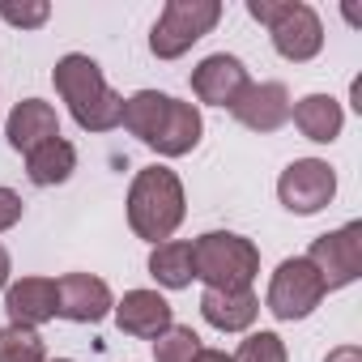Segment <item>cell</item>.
<instances>
[{
	"label": "cell",
	"instance_id": "6da1fadb",
	"mask_svg": "<svg viewBox=\"0 0 362 362\" xmlns=\"http://www.w3.org/2000/svg\"><path fill=\"white\" fill-rule=\"evenodd\" d=\"M52 81H56V94L69 103V115L77 119V128H86V132H111V128H119L124 98L107 86L98 60H90L81 52H69V56L56 60Z\"/></svg>",
	"mask_w": 362,
	"mask_h": 362
},
{
	"label": "cell",
	"instance_id": "9c48e42d",
	"mask_svg": "<svg viewBox=\"0 0 362 362\" xmlns=\"http://www.w3.org/2000/svg\"><path fill=\"white\" fill-rule=\"evenodd\" d=\"M115 307L111 286L94 273H64L56 277V315L73 320V324H98L107 320Z\"/></svg>",
	"mask_w": 362,
	"mask_h": 362
},
{
	"label": "cell",
	"instance_id": "5bb4252c",
	"mask_svg": "<svg viewBox=\"0 0 362 362\" xmlns=\"http://www.w3.org/2000/svg\"><path fill=\"white\" fill-rule=\"evenodd\" d=\"M201 132H205L201 111H197L192 103L170 98V107H166V115H162L153 141H149V149H158L162 158H184V153H192V149L201 145Z\"/></svg>",
	"mask_w": 362,
	"mask_h": 362
},
{
	"label": "cell",
	"instance_id": "d6986e66",
	"mask_svg": "<svg viewBox=\"0 0 362 362\" xmlns=\"http://www.w3.org/2000/svg\"><path fill=\"white\" fill-rule=\"evenodd\" d=\"M149 277L166 290H184L197 281V269H192V243L188 239H166V243H153L149 252Z\"/></svg>",
	"mask_w": 362,
	"mask_h": 362
},
{
	"label": "cell",
	"instance_id": "8992f818",
	"mask_svg": "<svg viewBox=\"0 0 362 362\" xmlns=\"http://www.w3.org/2000/svg\"><path fill=\"white\" fill-rule=\"evenodd\" d=\"M324 294H328V290H324L320 273H315L303 256H290V260H281V264L273 269L264 307H269L277 320L294 324V320H307V315L324 303Z\"/></svg>",
	"mask_w": 362,
	"mask_h": 362
},
{
	"label": "cell",
	"instance_id": "277c9868",
	"mask_svg": "<svg viewBox=\"0 0 362 362\" xmlns=\"http://www.w3.org/2000/svg\"><path fill=\"white\" fill-rule=\"evenodd\" d=\"M247 13L269 26V39L277 47L281 60L290 64H307L320 56L324 47V22L311 5L303 0H247Z\"/></svg>",
	"mask_w": 362,
	"mask_h": 362
},
{
	"label": "cell",
	"instance_id": "ffe728a7",
	"mask_svg": "<svg viewBox=\"0 0 362 362\" xmlns=\"http://www.w3.org/2000/svg\"><path fill=\"white\" fill-rule=\"evenodd\" d=\"M166 107H170V94H158V90H136L132 98H124V128L136 136V141H153V132H158V124H162V115H166Z\"/></svg>",
	"mask_w": 362,
	"mask_h": 362
},
{
	"label": "cell",
	"instance_id": "5b68a950",
	"mask_svg": "<svg viewBox=\"0 0 362 362\" xmlns=\"http://www.w3.org/2000/svg\"><path fill=\"white\" fill-rule=\"evenodd\" d=\"M218 22H222L218 0H166L158 22H153V30H149V52L158 60H179L184 52H192V43H201Z\"/></svg>",
	"mask_w": 362,
	"mask_h": 362
},
{
	"label": "cell",
	"instance_id": "603a6c76",
	"mask_svg": "<svg viewBox=\"0 0 362 362\" xmlns=\"http://www.w3.org/2000/svg\"><path fill=\"white\" fill-rule=\"evenodd\" d=\"M290 354H286V341L277 337V332H252L235 354H230V362H286Z\"/></svg>",
	"mask_w": 362,
	"mask_h": 362
},
{
	"label": "cell",
	"instance_id": "30bf717a",
	"mask_svg": "<svg viewBox=\"0 0 362 362\" xmlns=\"http://www.w3.org/2000/svg\"><path fill=\"white\" fill-rule=\"evenodd\" d=\"M247 86H252L247 64H243L239 56H226V52L205 56V60L192 69V94H197L201 103H209V107H226V111H230Z\"/></svg>",
	"mask_w": 362,
	"mask_h": 362
},
{
	"label": "cell",
	"instance_id": "52a82bcc",
	"mask_svg": "<svg viewBox=\"0 0 362 362\" xmlns=\"http://www.w3.org/2000/svg\"><path fill=\"white\" fill-rule=\"evenodd\" d=\"M303 260L320 273L324 290H345L349 281L362 277V222H345L341 230L311 239Z\"/></svg>",
	"mask_w": 362,
	"mask_h": 362
},
{
	"label": "cell",
	"instance_id": "2e32d148",
	"mask_svg": "<svg viewBox=\"0 0 362 362\" xmlns=\"http://www.w3.org/2000/svg\"><path fill=\"white\" fill-rule=\"evenodd\" d=\"M201 315L218 332H247L260 315V298L252 290H205L201 294Z\"/></svg>",
	"mask_w": 362,
	"mask_h": 362
},
{
	"label": "cell",
	"instance_id": "4fadbf2b",
	"mask_svg": "<svg viewBox=\"0 0 362 362\" xmlns=\"http://www.w3.org/2000/svg\"><path fill=\"white\" fill-rule=\"evenodd\" d=\"M5 311L9 324L22 328H39L47 320H56V277H22L5 286Z\"/></svg>",
	"mask_w": 362,
	"mask_h": 362
},
{
	"label": "cell",
	"instance_id": "484cf974",
	"mask_svg": "<svg viewBox=\"0 0 362 362\" xmlns=\"http://www.w3.org/2000/svg\"><path fill=\"white\" fill-rule=\"evenodd\" d=\"M324 362H362V349H358V345H337Z\"/></svg>",
	"mask_w": 362,
	"mask_h": 362
},
{
	"label": "cell",
	"instance_id": "4316f807",
	"mask_svg": "<svg viewBox=\"0 0 362 362\" xmlns=\"http://www.w3.org/2000/svg\"><path fill=\"white\" fill-rule=\"evenodd\" d=\"M192 362H230V354H226V349H205V345H201V354H197Z\"/></svg>",
	"mask_w": 362,
	"mask_h": 362
},
{
	"label": "cell",
	"instance_id": "44dd1931",
	"mask_svg": "<svg viewBox=\"0 0 362 362\" xmlns=\"http://www.w3.org/2000/svg\"><path fill=\"white\" fill-rule=\"evenodd\" d=\"M0 362H47V345L39 328H22V324L0 328Z\"/></svg>",
	"mask_w": 362,
	"mask_h": 362
},
{
	"label": "cell",
	"instance_id": "7c38bea8",
	"mask_svg": "<svg viewBox=\"0 0 362 362\" xmlns=\"http://www.w3.org/2000/svg\"><path fill=\"white\" fill-rule=\"evenodd\" d=\"M111 315H115L119 332L141 337V341H153V337H162V332L175 324V311H170V303H166L158 290H128V294L111 307Z\"/></svg>",
	"mask_w": 362,
	"mask_h": 362
},
{
	"label": "cell",
	"instance_id": "7402d4cb",
	"mask_svg": "<svg viewBox=\"0 0 362 362\" xmlns=\"http://www.w3.org/2000/svg\"><path fill=\"white\" fill-rule=\"evenodd\" d=\"M201 354V337L184 324H170L162 337H153V362H192Z\"/></svg>",
	"mask_w": 362,
	"mask_h": 362
},
{
	"label": "cell",
	"instance_id": "ba28073f",
	"mask_svg": "<svg viewBox=\"0 0 362 362\" xmlns=\"http://www.w3.org/2000/svg\"><path fill=\"white\" fill-rule=\"evenodd\" d=\"M332 197H337V170L324 158H294L277 179V201L298 218L328 209Z\"/></svg>",
	"mask_w": 362,
	"mask_h": 362
},
{
	"label": "cell",
	"instance_id": "f1b7e54d",
	"mask_svg": "<svg viewBox=\"0 0 362 362\" xmlns=\"http://www.w3.org/2000/svg\"><path fill=\"white\" fill-rule=\"evenodd\" d=\"M52 362H73V358H52Z\"/></svg>",
	"mask_w": 362,
	"mask_h": 362
},
{
	"label": "cell",
	"instance_id": "ac0fdd59",
	"mask_svg": "<svg viewBox=\"0 0 362 362\" xmlns=\"http://www.w3.org/2000/svg\"><path fill=\"white\" fill-rule=\"evenodd\" d=\"M73 170H77V149L64 136H52V141H43L39 149L26 153V175H30V184H39V188L64 184Z\"/></svg>",
	"mask_w": 362,
	"mask_h": 362
},
{
	"label": "cell",
	"instance_id": "cb8c5ba5",
	"mask_svg": "<svg viewBox=\"0 0 362 362\" xmlns=\"http://www.w3.org/2000/svg\"><path fill=\"white\" fill-rule=\"evenodd\" d=\"M0 18H5L9 26H18V30H39L47 18H52V5L47 0H35V5H0Z\"/></svg>",
	"mask_w": 362,
	"mask_h": 362
},
{
	"label": "cell",
	"instance_id": "83f0119b",
	"mask_svg": "<svg viewBox=\"0 0 362 362\" xmlns=\"http://www.w3.org/2000/svg\"><path fill=\"white\" fill-rule=\"evenodd\" d=\"M9 273H13V260H9V252H5V247H0V290L9 286Z\"/></svg>",
	"mask_w": 362,
	"mask_h": 362
},
{
	"label": "cell",
	"instance_id": "8fae6325",
	"mask_svg": "<svg viewBox=\"0 0 362 362\" xmlns=\"http://www.w3.org/2000/svg\"><path fill=\"white\" fill-rule=\"evenodd\" d=\"M290 107L294 103H290V90L281 81H252L239 94V103L230 107V115L252 132H277L290 119Z\"/></svg>",
	"mask_w": 362,
	"mask_h": 362
},
{
	"label": "cell",
	"instance_id": "9a60e30c",
	"mask_svg": "<svg viewBox=\"0 0 362 362\" xmlns=\"http://www.w3.org/2000/svg\"><path fill=\"white\" fill-rule=\"evenodd\" d=\"M5 136H9V145H13L18 153H30V149H39L43 141L60 136V115H56V107L43 103V98H22V103L13 107L9 124H5Z\"/></svg>",
	"mask_w": 362,
	"mask_h": 362
},
{
	"label": "cell",
	"instance_id": "d4e9b609",
	"mask_svg": "<svg viewBox=\"0 0 362 362\" xmlns=\"http://www.w3.org/2000/svg\"><path fill=\"white\" fill-rule=\"evenodd\" d=\"M22 214H26L22 197H18L13 188H0V235H5V230H13V226L22 222Z\"/></svg>",
	"mask_w": 362,
	"mask_h": 362
},
{
	"label": "cell",
	"instance_id": "e0dca14e",
	"mask_svg": "<svg viewBox=\"0 0 362 362\" xmlns=\"http://www.w3.org/2000/svg\"><path fill=\"white\" fill-rule=\"evenodd\" d=\"M290 119L315 145H332L341 136V128H345V111H341V103L332 94H307V98H298L290 107Z\"/></svg>",
	"mask_w": 362,
	"mask_h": 362
},
{
	"label": "cell",
	"instance_id": "7a4b0ae2",
	"mask_svg": "<svg viewBox=\"0 0 362 362\" xmlns=\"http://www.w3.org/2000/svg\"><path fill=\"white\" fill-rule=\"evenodd\" d=\"M188 214L184 184L170 166H141L128 188V226L145 243H166Z\"/></svg>",
	"mask_w": 362,
	"mask_h": 362
},
{
	"label": "cell",
	"instance_id": "3957f363",
	"mask_svg": "<svg viewBox=\"0 0 362 362\" xmlns=\"http://www.w3.org/2000/svg\"><path fill=\"white\" fill-rule=\"evenodd\" d=\"M192 269L205 290H252L260 273V247L235 230H209L192 239Z\"/></svg>",
	"mask_w": 362,
	"mask_h": 362
}]
</instances>
